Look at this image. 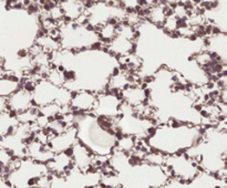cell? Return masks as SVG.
Listing matches in <instances>:
<instances>
[{"label":"cell","mask_w":227,"mask_h":188,"mask_svg":"<svg viewBox=\"0 0 227 188\" xmlns=\"http://www.w3.org/2000/svg\"><path fill=\"white\" fill-rule=\"evenodd\" d=\"M71 102V93L64 87H58L47 80H41L35 84L31 94V106L41 107L48 104H57L60 107L69 105Z\"/></svg>","instance_id":"obj_1"},{"label":"cell","mask_w":227,"mask_h":188,"mask_svg":"<svg viewBox=\"0 0 227 188\" xmlns=\"http://www.w3.org/2000/svg\"><path fill=\"white\" fill-rule=\"evenodd\" d=\"M76 142H78V139H76V127L71 126L70 128H68L67 131H64L63 133L54 136L46 145L48 146V148L50 149L52 153L60 154V153H63L67 148L73 146Z\"/></svg>","instance_id":"obj_2"},{"label":"cell","mask_w":227,"mask_h":188,"mask_svg":"<svg viewBox=\"0 0 227 188\" xmlns=\"http://www.w3.org/2000/svg\"><path fill=\"white\" fill-rule=\"evenodd\" d=\"M93 155L86 147L81 145L79 142H76L73 145V155H72V162L74 164L76 168H78L81 173H85L88 168L91 166L93 161Z\"/></svg>","instance_id":"obj_5"},{"label":"cell","mask_w":227,"mask_h":188,"mask_svg":"<svg viewBox=\"0 0 227 188\" xmlns=\"http://www.w3.org/2000/svg\"><path fill=\"white\" fill-rule=\"evenodd\" d=\"M96 104V95L91 92H78L76 95L71 100L70 107L71 111H80L83 113H92Z\"/></svg>","instance_id":"obj_3"},{"label":"cell","mask_w":227,"mask_h":188,"mask_svg":"<svg viewBox=\"0 0 227 188\" xmlns=\"http://www.w3.org/2000/svg\"><path fill=\"white\" fill-rule=\"evenodd\" d=\"M31 107V94L27 93L23 90H17L7 99V110L16 111L18 114L23 113Z\"/></svg>","instance_id":"obj_4"},{"label":"cell","mask_w":227,"mask_h":188,"mask_svg":"<svg viewBox=\"0 0 227 188\" xmlns=\"http://www.w3.org/2000/svg\"><path fill=\"white\" fill-rule=\"evenodd\" d=\"M3 72H5V71H3V70H2V69L0 68V77H1V75H2V73H3Z\"/></svg>","instance_id":"obj_7"},{"label":"cell","mask_w":227,"mask_h":188,"mask_svg":"<svg viewBox=\"0 0 227 188\" xmlns=\"http://www.w3.org/2000/svg\"><path fill=\"white\" fill-rule=\"evenodd\" d=\"M18 90V83L10 81L9 79L0 77V97L8 99L11 94Z\"/></svg>","instance_id":"obj_6"}]
</instances>
